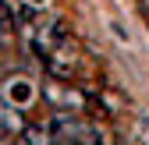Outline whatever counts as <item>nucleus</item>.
<instances>
[{
	"instance_id": "nucleus-1",
	"label": "nucleus",
	"mask_w": 149,
	"mask_h": 145,
	"mask_svg": "<svg viewBox=\"0 0 149 145\" xmlns=\"http://www.w3.org/2000/svg\"><path fill=\"white\" fill-rule=\"evenodd\" d=\"M22 138H25V145H53L57 142L50 124H29V128H22Z\"/></svg>"
},
{
	"instance_id": "nucleus-2",
	"label": "nucleus",
	"mask_w": 149,
	"mask_h": 145,
	"mask_svg": "<svg viewBox=\"0 0 149 145\" xmlns=\"http://www.w3.org/2000/svg\"><path fill=\"white\" fill-rule=\"evenodd\" d=\"M53 145H85V142H53Z\"/></svg>"
}]
</instances>
